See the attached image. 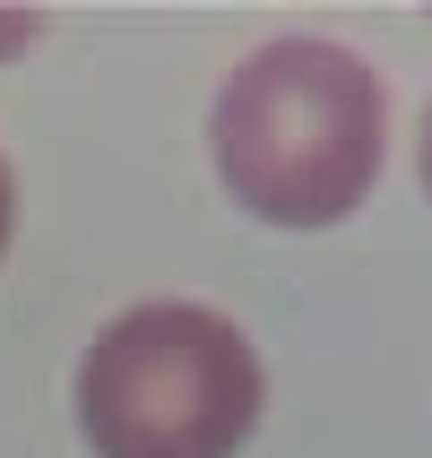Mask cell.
<instances>
[{
  "label": "cell",
  "instance_id": "6da1fadb",
  "mask_svg": "<svg viewBox=\"0 0 432 458\" xmlns=\"http://www.w3.org/2000/svg\"><path fill=\"white\" fill-rule=\"evenodd\" d=\"M216 174L259 225H337L372 199L389 156L381 78L346 44L277 35L259 44L216 96Z\"/></svg>",
  "mask_w": 432,
  "mask_h": 458
},
{
  "label": "cell",
  "instance_id": "7a4b0ae2",
  "mask_svg": "<svg viewBox=\"0 0 432 458\" xmlns=\"http://www.w3.org/2000/svg\"><path fill=\"white\" fill-rule=\"evenodd\" d=\"M259 355L208 303H139L78 363V424L96 458H233L259 424Z\"/></svg>",
  "mask_w": 432,
  "mask_h": 458
},
{
  "label": "cell",
  "instance_id": "3957f363",
  "mask_svg": "<svg viewBox=\"0 0 432 458\" xmlns=\"http://www.w3.org/2000/svg\"><path fill=\"white\" fill-rule=\"evenodd\" d=\"M9 225H18V182H9V156H0V259H9Z\"/></svg>",
  "mask_w": 432,
  "mask_h": 458
},
{
  "label": "cell",
  "instance_id": "277c9868",
  "mask_svg": "<svg viewBox=\"0 0 432 458\" xmlns=\"http://www.w3.org/2000/svg\"><path fill=\"white\" fill-rule=\"evenodd\" d=\"M35 35H44V18H0V52H26Z\"/></svg>",
  "mask_w": 432,
  "mask_h": 458
},
{
  "label": "cell",
  "instance_id": "5b68a950",
  "mask_svg": "<svg viewBox=\"0 0 432 458\" xmlns=\"http://www.w3.org/2000/svg\"><path fill=\"white\" fill-rule=\"evenodd\" d=\"M415 165H424V191H432V113H424V139H415Z\"/></svg>",
  "mask_w": 432,
  "mask_h": 458
}]
</instances>
